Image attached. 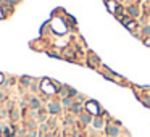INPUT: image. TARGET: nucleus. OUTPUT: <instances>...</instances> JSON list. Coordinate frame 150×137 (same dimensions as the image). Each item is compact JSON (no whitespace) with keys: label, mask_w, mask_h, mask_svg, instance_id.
<instances>
[{"label":"nucleus","mask_w":150,"mask_h":137,"mask_svg":"<svg viewBox=\"0 0 150 137\" xmlns=\"http://www.w3.org/2000/svg\"><path fill=\"white\" fill-rule=\"evenodd\" d=\"M3 3H7V5H10V7H11V5H15V3H16V0H5Z\"/></svg>","instance_id":"obj_9"},{"label":"nucleus","mask_w":150,"mask_h":137,"mask_svg":"<svg viewBox=\"0 0 150 137\" xmlns=\"http://www.w3.org/2000/svg\"><path fill=\"white\" fill-rule=\"evenodd\" d=\"M144 32H145L147 35H150V26H145V29H144Z\"/></svg>","instance_id":"obj_11"},{"label":"nucleus","mask_w":150,"mask_h":137,"mask_svg":"<svg viewBox=\"0 0 150 137\" xmlns=\"http://www.w3.org/2000/svg\"><path fill=\"white\" fill-rule=\"evenodd\" d=\"M61 103H63V106H71V105H73V103H71V99H70V97H65Z\"/></svg>","instance_id":"obj_5"},{"label":"nucleus","mask_w":150,"mask_h":137,"mask_svg":"<svg viewBox=\"0 0 150 137\" xmlns=\"http://www.w3.org/2000/svg\"><path fill=\"white\" fill-rule=\"evenodd\" d=\"M94 126L95 127H102V126H103V121H102V120H95L94 121Z\"/></svg>","instance_id":"obj_8"},{"label":"nucleus","mask_w":150,"mask_h":137,"mask_svg":"<svg viewBox=\"0 0 150 137\" xmlns=\"http://www.w3.org/2000/svg\"><path fill=\"white\" fill-rule=\"evenodd\" d=\"M29 105H31V108H32V110H39V108H40V100L36 99V97H32L31 102H29Z\"/></svg>","instance_id":"obj_2"},{"label":"nucleus","mask_w":150,"mask_h":137,"mask_svg":"<svg viewBox=\"0 0 150 137\" xmlns=\"http://www.w3.org/2000/svg\"><path fill=\"white\" fill-rule=\"evenodd\" d=\"M60 110H61V106H60L58 103H55V102H50V103H49V111L52 113V115L60 113Z\"/></svg>","instance_id":"obj_1"},{"label":"nucleus","mask_w":150,"mask_h":137,"mask_svg":"<svg viewBox=\"0 0 150 137\" xmlns=\"http://www.w3.org/2000/svg\"><path fill=\"white\" fill-rule=\"evenodd\" d=\"M28 126H29V129H34V123H32V121H29Z\"/></svg>","instance_id":"obj_12"},{"label":"nucleus","mask_w":150,"mask_h":137,"mask_svg":"<svg viewBox=\"0 0 150 137\" xmlns=\"http://www.w3.org/2000/svg\"><path fill=\"white\" fill-rule=\"evenodd\" d=\"M71 110H73L74 113H79L81 111V105L79 103H73V105H71Z\"/></svg>","instance_id":"obj_6"},{"label":"nucleus","mask_w":150,"mask_h":137,"mask_svg":"<svg viewBox=\"0 0 150 137\" xmlns=\"http://www.w3.org/2000/svg\"><path fill=\"white\" fill-rule=\"evenodd\" d=\"M81 120H82V123H91V116H89V115H82V116H81Z\"/></svg>","instance_id":"obj_7"},{"label":"nucleus","mask_w":150,"mask_h":137,"mask_svg":"<svg viewBox=\"0 0 150 137\" xmlns=\"http://www.w3.org/2000/svg\"><path fill=\"white\" fill-rule=\"evenodd\" d=\"M129 11H131V15H137V8H134V7H131Z\"/></svg>","instance_id":"obj_10"},{"label":"nucleus","mask_w":150,"mask_h":137,"mask_svg":"<svg viewBox=\"0 0 150 137\" xmlns=\"http://www.w3.org/2000/svg\"><path fill=\"white\" fill-rule=\"evenodd\" d=\"M3 2H5V0H0V5H3Z\"/></svg>","instance_id":"obj_14"},{"label":"nucleus","mask_w":150,"mask_h":137,"mask_svg":"<svg viewBox=\"0 0 150 137\" xmlns=\"http://www.w3.org/2000/svg\"><path fill=\"white\" fill-rule=\"evenodd\" d=\"M3 81V74H0V82Z\"/></svg>","instance_id":"obj_13"},{"label":"nucleus","mask_w":150,"mask_h":137,"mask_svg":"<svg viewBox=\"0 0 150 137\" xmlns=\"http://www.w3.org/2000/svg\"><path fill=\"white\" fill-rule=\"evenodd\" d=\"M107 132H108V136H113V137H116L119 134V129L118 127H115V126H110L108 129H107Z\"/></svg>","instance_id":"obj_3"},{"label":"nucleus","mask_w":150,"mask_h":137,"mask_svg":"<svg viewBox=\"0 0 150 137\" xmlns=\"http://www.w3.org/2000/svg\"><path fill=\"white\" fill-rule=\"evenodd\" d=\"M21 84L28 87V86H31V79L29 77H21Z\"/></svg>","instance_id":"obj_4"}]
</instances>
